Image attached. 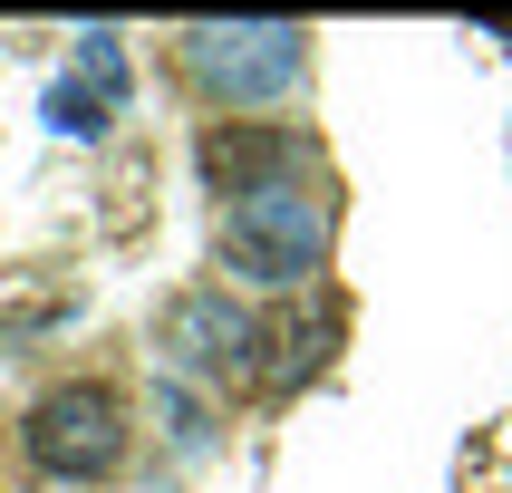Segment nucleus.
<instances>
[{
	"mask_svg": "<svg viewBox=\"0 0 512 493\" xmlns=\"http://www.w3.org/2000/svg\"><path fill=\"white\" fill-rule=\"evenodd\" d=\"M319 252H329V194L319 184H261V194L223 203V261L261 290L310 281Z\"/></svg>",
	"mask_w": 512,
	"mask_h": 493,
	"instance_id": "f257e3e1",
	"label": "nucleus"
},
{
	"mask_svg": "<svg viewBox=\"0 0 512 493\" xmlns=\"http://www.w3.org/2000/svg\"><path fill=\"white\" fill-rule=\"evenodd\" d=\"M20 445L58 484H97V474L126 464V406H116V387H49V397L29 406Z\"/></svg>",
	"mask_w": 512,
	"mask_h": 493,
	"instance_id": "f03ea898",
	"label": "nucleus"
},
{
	"mask_svg": "<svg viewBox=\"0 0 512 493\" xmlns=\"http://www.w3.org/2000/svg\"><path fill=\"white\" fill-rule=\"evenodd\" d=\"M310 58V29L300 20H194L184 29V68H194L213 97H281Z\"/></svg>",
	"mask_w": 512,
	"mask_h": 493,
	"instance_id": "7ed1b4c3",
	"label": "nucleus"
},
{
	"mask_svg": "<svg viewBox=\"0 0 512 493\" xmlns=\"http://www.w3.org/2000/svg\"><path fill=\"white\" fill-rule=\"evenodd\" d=\"M165 348H174V368H194V377H252L261 319L232 290H194V300L165 310Z\"/></svg>",
	"mask_w": 512,
	"mask_h": 493,
	"instance_id": "20e7f679",
	"label": "nucleus"
},
{
	"mask_svg": "<svg viewBox=\"0 0 512 493\" xmlns=\"http://www.w3.org/2000/svg\"><path fill=\"white\" fill-rule=\"evenodd\" d=\"M203 174L232 194H261V184H310V136L290 126H213L203 136Z\"/></svg>",
	"mask_w": 512,
	"mask_h": 493,
	"instance_id": "39448f33",
	"label": "nucleus"
},
{
	"mask_svg": "<svg viewBox=\"0 0 512 493\" xmlns=\"http://www.w3.org/2000/svg\"><path fill=\"white\" fill-rule=\"evenodd\" d=\"M116 107H126V49H116V29H87L78 68L49 87V126L58 136H107Z\"/></svg>",
	"mask_w": 512,
	"mask_h": 493,
	"instance_id": "423d86ee",
	"label": "nucleus"
},
{
	"mask_svg": "<svg viewBox=\"0 0 512 493\" xmlns=\"http://www.w3.org/2000/svg\"><path fill=\"white\" fill-rule=\"evenodd\" d=\"M319 339H329V329H310V319H290V329H281V358H271V377H281V387H300V377L319 368Z\"/></svg>",
	"mask_w": 512,
	"mask_h": 493,
	"instance_id": "0eeeda50",
	"label": "nucleus"
}]
</instances>
